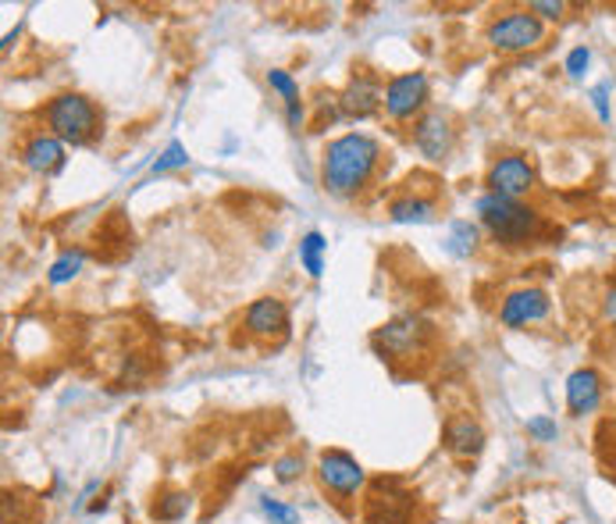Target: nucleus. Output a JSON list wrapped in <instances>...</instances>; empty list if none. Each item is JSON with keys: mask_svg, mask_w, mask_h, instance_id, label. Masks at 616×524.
Returning <instances> with one entry per match:
<instances>
[{"mask_svg": "<svg viewBox=\"0 0 616 524\" xmlns=\"http://www.w3.org/2000/svg\"><path fill=\"white\" fill-rule=\"evenodd\" d=\"M382 164V143L367 132H345L324 146L321 183L332 197H356Z\"/></svg>", "mask_w": 616, "mask_h": 524, "instance_id": "f257e3e1", "label": "nucleus"}, {"mask_svg": "<svg viewBox=\"0 0 616 524\" xmlns=\"http://www.w3.org/2000/svg\"><path fill=\"white\" fill-rule=\"evenodd\" d=\"M474 211H477L481 225L488 229V236L506 250L528 247L542 236V215L524 200H509V197H499V193H485V197L474 200Z\"/></svg>", "mask_w": 616, "mask_h": 524, "instance_id": "f03ea898", "label": "nucleus"}, {"mask_svg": "<svg viewBox=\"0 0 616 524\" xmlns=\"http://www.w3.org/2000/svg\"><path fill=\"white\" fill-rule=\"evenodd\" d=\"M43 122H47L51 137L72 146H86L97 140L100 132V111L97 103L82 94H57L47 108H43Z\"/></svg>", "mask_w": 616, "mask_h": 524, "instance_id": "7ed1b4c3", "label": "nucleus"}, {"mask_svg": "<svg viewBox=\"0 0 616 524\" xmlns=\"http://www.w3.org/2000/svg\"><path fill=\"white\" fill-rule=\"evenodd\" d=\"M485 40H488V47L499 54H524L546 40V25L538 22V14L531 11H506L503 19H495L488 25Z\"/></svg>", "mask_w": 616, "mask_h": 524, "instance_id": "20e7f679", "label": "nucleus"}, {"mask_svg": "<svg viewBox=\"0 0 616 524\" xmlns=\"http://www.w3.org/2000/svg\"><path fill=\"white\" fill-rule=\"evenodd\" d=\"M428 336H431V328L425 318H417V314H399V318L385 321L378 332H374V347L388 357H396V361H407V357L425 350Z\"/></svg>", "mask_w": 616, "mask_h": 524, "instance_id": "39448f33", "label": "nucleus"}, {"mask_svg": "<svg viewBox=\"0 0 616 524\" xmlns=\"http://www.w3.org/2000/svg\"><path fill=\"white\" fill-rule=\"evenodd\" d=\"M428 103V75L425 72H403L385 83L382 108L393 122H410L414 114L425 111Z\"/></svg>", "mask_w": 616, "mask_h": 524, "instance_id": "423d86ee", "label": "nucleus"}, {"mask_svg": "<svg viewBox=\"0 0 616 524\" xmlns=\"http://www.w3.org/2000/svg\"><path fill=\"white\" fill-rule=\"evenodd\" d=\"M318 478H321V485L339 500H353L367 482L360 460L345 454V449H324V454L318 457Z\"/></svg>", "mask_w": 616, "mask_h": 524, "instance_id": "0eeeda50", "label": "nucleus"}, {"mask_svg": "<svg viewBox=\"0 0 616 524\" xmlns=\"http://www.w3.org/2000/svg\"><path fill=\"white\" fill-rule=\"evenodd\" d=\"M485 186H488V193H499V197L524 200L535 189V164L524 154H506L499 161H492Z\"/></svg>", "mask_w": 616, "mask_h": 524, "instance_id": "6e6552de", "label": "nucleus"}, {"mask_svg": "<svg viewBox=\"0 0 616 524\" xmlns=\"http://www.w3.org/2000/svg\"><path fill=\"white\" fill-rule=\"evenodd\" d=\"M414 143L425 157L446 161L449 154H453V143H457V132H453V122H449V114L428 111L414 129Z\"/></svg>", "mask_w": 616, "mask_h": 524, "instance_id": "1a4fd4ad", "label": "nucleus"}, {"mask_svg": "<svg viewBox=\"0 0 616 524\" xmlns=\"http://www.w3.org/2000/svg\"><path fill=\"white\" fill-rule=\"evenodd\" d=\"M382 94L385 89L378 86V79L367 72H356L350 86L342 89V97H339V111L342 118H353V122H360V118H371L374 111L382 108Z\"/></svg>", "mask_w": 616, "mask_h": 524, "instance_id": "9d476101", "label": "nucleus"}, {"mask_svg": "<svg viewBox=\"0 0 616 524\" xmlns=\"http://www.w3.org/2000/svg\"><path fill=\"white\" fill-rule=\"evenodd\" d=\"M549 318V293L546 290H517L503 299L499 307V321L506 328H524V325H535Z\"/></svg>", "mask_w": 616, "mask_h": 524, "instance_id": "9b49d317", "label": "nucleus"}, {"mask_svg": "<svg viewBox=\"0 0 616 524\" xmlns=\"http://www.w3.org/2000/svg\"><path fill=\"white\" fill-rule=\"evenodd\" d=\"M243 325H246V332L257 336V339L285 336V328H289V310H285V304L278 296H261L246 307Z\"/></svg>", "mask_w": 616, "mask_h": 524, "instance_id": "f8f14e48", "label": "nucleus"}, {"mask_svg": "<svg viewBox=\"0 0 616 524\" xmlns=\"http://www.w3.org/2000/svg\"><path fill=\"white\" fill-rule=\"evenodd\" d=\"M598 403H603V374L595 368H578L570 371L566 379V411L574 417L595 414Z\"/></svg>", "mask_w": 616, "mask_h": 524, "instance_id": "ddd939ff", "label": "nucleus"}, {"mask_svg": "<svg viewBox=\"0 0 616 524\" xmlns=\"http://www.w3.org/2000/svg\"><path fill=\"white\" fill-rule=\"evenodd\" d=\"M19 157L29 172H62L65 168V143L51 137V132H36V137H29L19 150Z\"/></svg>", "mask_w": 616, "mask_h": 524, "instance_id": "4468645a", "label": "nucleus"}, {"mask_svg": "<svg viewBox=\"0 0 616 524\" xmlns=\"http://www.w3.org/2000/svg\"><path fill=\"white\" fill-rule=\"evenodd\" d=\"M446 449L453 457H477L485 449V428H481L471 414L449 417L446 425Z\"/></svg>", "mask_w": 616, "mask_h": 524, "instance_id": "2eb2a0df", "label": "nucleus"}, {"mask_svg": "<svg viewBox=\"0 0 616 524\" xmlns=\"http://www.w3.org/2000/svg\"><path fill=\"white\" fill-rule=\"evenodd\" d=\"M410 506L414 500L407 492L393 496V492H385V485H378L367 503V524H410Z\"/></svg>", "mask_w": 616, "mask_h": 524, "instance_id": "dca6fc26", "label": "nucleus"}, {"mask_svg": "<svg viewBox=\"0 0 616 524\" xmlns=\"http://www.w3.org/2000/svg\"><path fill=\"white\" fill-rule=\"evenodd\" d=\"M435 200H425V197H403L396 200L393 207H388V218H393L396 225H425L435 218Z\"/></svg>", "mask_w": 616, "mask_h": 524, "instance_id": "f3484780", "label": "nucleus"}, {"mask_svg": "<svg viewBox=\"0 0 616 524\" xmlns=\"http://www.w3.org/2000/svg\"><path fill=\"white\" fill-rule=\"evenodd\" d=\"M477 239H481V232H477V225H471V221H453L449 225V236H446V250L453 253V258H471V253L477 250Z\"/></svg>", "mask_w": 616, "mask_h": 524, "instance_id": "a211bd4d", "label": "nucleus"}, {"mask_svg": "<svg viewBox=\"0 0 616 524\" xmlns=\"http://www.w3.org/2000/svg\"><path fill=\"white\" fill-rule=\"evenodd\" d=\"M324 236L321 232H307L299 239V264L307 268L310 279H321L324 275Z\"/></svg>", "mask_w": 616, "mask_h": 524, "instance_id": "6ab92c4d", "label": "nucleus"}, {"mask_svg": "<svg viewBox=\"0 0 616 524\" xmlns=\"http://www.w3.org/2000/svg\"><path fill=\"white\" fill-rule=\"evenodd\" d=\"M189 506H193L189 492H164V496L150 506V514H154V521L172 524V521H183L189 514Z\"/></svg>", "mask_w": 616, "mask_h": 524, "instance_id": "aec40b11", "label": "nucleus"}, {"mask_svg": "<svg viewBox=\"0 0 616 524\" xmlns=\"http://www.w3.org/2000/svg\"><path fill=\"white\" fill-rule=\"evenodd\" d=\"M82 264H86V253L82 250H65L62 258L51 264L47 282H51V286H65V282H72L75 275L82 272Z\"/></svg>", "mask_w": 616, "mask_h": 524, "instance_id": "412c9836", "label": "nucleus"}, {"mask_svg": "<svg viewBox=\"0 0 616 524\" xmlns=\"http://www.w3.org/2000/svg\"><path fill=\"white\" fill-rule=\"evenodd\" d=\"M189 164V150L183 146V143H168L164 146V154L154 161V168H150V178H157V175H168V172H175V168H186Z\"/></svg>", "mask_w": 616, "mask_h": 524, "instance_id": "4be33fe9", "label": "nucleus"}, {"mask_svg": "<svg viewBox=\"0 0 616 524\" xmlns=\"http://www.w3.org/2000/svg\"><path fill=\"white\" fill-rule=\"evenodd\" d=\"M267 86L275 89V94H282V100H285V108H293V103H304L299 100V86H296V79L285 68H272L267 72Z\"/></svg>", "mask_w": 616, "mask_h": 524, "instance_id": "5701e85b", "label": "nucleus"}, {"mask_svg": "<svg viewBox=\"0 0 616 524\" xmlns=\"http://www.w3.org/2000/svg\"><path fill=\"white\" fill-rule=\"evenodd\" d=\"M299 474H304V457H299V454H285V457L275 460V482L289 485V482H296Z\"/></svg>", "mask_w": 616, "mask_h": 524, "instance_id": "b1692460", "label": "nucleus"}, {"mask_svg": "<svg viewBox=\"0 0 616 524\" xmlns=\"http://www.w3.org/2000/svg\"><path fill=\"white\" fill-rule=\"evenodd\" d=\"M261 511L272 517L275 524H296L299 521V511H293L289 503H282L275 496H261Z\"/></svg>", "mask_w": 616, "mask_h": 524, "instance_id": "393cba45", "label": "nucleus"}, {"mask_svg": "<svg viewBox=\"0 0 616 524\" xmlns=\"http://www.w3.org/2000/svg\"><path fill=\"white\" fill-rule=\"evenodd\" d=\"M528 436L535 443H556V436H560V428H556L552 417L538 414V417H528Z\"/></svg>", "mask_w": 616, "mask_h": 524, "instance_id": "a878e982", "label": "nucleus"}, {"mask_svg": "<svg viewBox=\"0 0 616 524\" xmlns=\"http://www.w3.org/2000/svg\"><path fill=\"white\" fill-rule=\"evenodd\" d=\"M592 65V51L588 47H574L566 54V62H563V72L570 75V79H584V72H588Z\"/></svg>", "mask_w": 616, "mask_h": 524, "instance_id": "bb28decb", "label": "nucleus"}, {"mask_svg": "<svg viewBox=\"0 0 616 524\" xmlns=\"http://www.w3.org/2000/svg\"><path fill=\"white\" fill-rule=\"evenodd\" d=\"M528 11L531 14H542V19H549V22H560L563 14H566V4H563V0H535Z\"/></svg>", "mask_w": 616, "mask_h": 524, "instance_id": "cd10ccee", "label": "nucleus"}, {"mask_svg": "<svg viewBox=\"0 0 616 524\" xmlns=\"http://www.w3.org/2000/svg\"><path fill=\"white\" fill-rule=\"evenodd\" d=\"M588 100H592V108L598 114V122H609V118H613V111H609V86L606 83L595 86L592 94H588Z\"/></svg>", "mask_w": 616, "mask_h": 524, "instance_id": "c85d7f7f", "label": "nucleus"}, {"mask_svg": "<svg viewBox=\"0 0 616 524\" xmlns=\"http://www.w3.org/2000/svg\"><path fill=\"white\" fill-rule=\"evenodd\" d=\"M603 314H606V321L613 325V332H616V286H609L606 296H603Z\"/></svg>", "mask_w": 616, "mask_h": 524, "instance_id": "c756f323", "label": "nucleus"}]
</instances>
